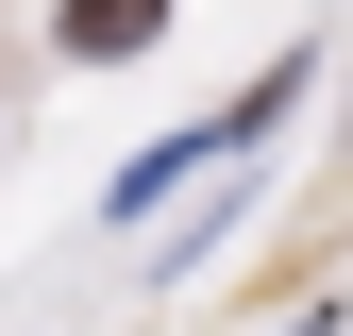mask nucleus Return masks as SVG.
I'll list each match as a JSON object with an SVG mask.
<instances>
[{"instance_id": "f03ea898", "label": "nucleus", "mask_w": 353, "mask_h": 336, "mask_svg": "<svg viewBox=\"0 0 353 336\" xmlns=\"http://www.w3.org/2000/svg\"><path fill=\"white\" fill-rule=\"evenodd\" d=\"M168 0H68V51H152Z\"/></svg>"}, {"instance_id": "f257e3e1", "label": "nucleus", "mask_w": 353, "mask_h": 336, "mask_svg": "<svg viewBox=\"0 0 353 336\" xmlns=\"http://www.w3.org/2000/svg\"><path fill=\"white\" fill-rule=\"evenodd\" d=\"M286 118H303V67H252V101H219V118H185V135H152L135 168H118V185H101V219H152L168 185H202V168H236V151H270Z\"/></svg>"}]
</instances>
